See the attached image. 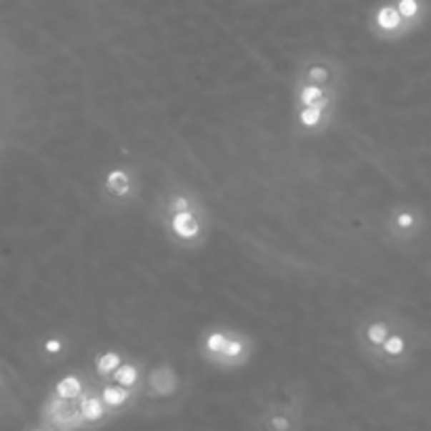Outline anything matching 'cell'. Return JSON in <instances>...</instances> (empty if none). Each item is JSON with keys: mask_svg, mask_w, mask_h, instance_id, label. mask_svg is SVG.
Masks as SVG:
<instances>
[{"mask_svg": "<svg viewBox=\"0 0 431 431\" xmlns=\"http://www.w3.org/2000/svg\"><path fill=\"white\" fill-rule=\"evenodd\" d=\"M397 11L402 13V17L406 21H410V19H415L419 15V2L417 0H400L397 2Z\"/></svg>", "mask_w": 431, "mask_h": 431, "instance_id": "obj_18", "label": "cell"}, {"mask_svg": "<svg viewBox=\"0 0 431 431\" xmlns=\"http://www.w3.org/2000/svg\"><path fill=\"white\" fill-rule=\"evenodd\" d=\"M34 431H40V430H34Z\"/></svg>", "mask_w": 431, "mask_h": 431, "instance_id": "obj_21", "label": "cell"}, {"mask_svg": "<svg viewBox=\"0 0 431 431\" xmlns=\"http://www.w3.org/2000/svg\"><path fill=\"white\" fill-rule=\"evenodd\" d=\"M406 354H408V337L395 326L394 330H392V335L385 339V343H383V347L379 350L377 356L394 362V360H402Z\"/></svg>", "mask_w": 431, "mask_h": 431, "instance_id": "obj_8", "label": "cell"}, {"mask_svg": "<svg viewBox=\"0 0 431 431\" xmlns=\"http://www.w3.org/2000/svg\"><path fill=\"white\" fill-rule=\"evenodd\" d=\"M249 354V343H247V337L238 335V332H232L229 335V341L223 350V354L215 360L221 364H236V362H242Z\"/></svg>", "mask_w": 431, "mask_h": 431, "instance_id": "obj_9", "label": "cell"}, {"mask_svg": "<svg viewBox=\"0 0 431 431\" xmlns=\"http://www.w3.org/2000/svg\"><path fill=\"white\" fill-rule=\"evenodd\" d=\"M112 379H114V383H118V385L131 390V387L137 385V381H139V368H137L135 364L124 362V364H120V366L114 370Z\"/></svg>", "mask_w": 431, "mask_h": 431, "instance_id": "obj_13", "label": "cell"}, {"mask_svg": "<svg viewBox=\"0 0 431 431\" xmlns=\"http://www.w3.org/2000/svg\"><path fill=\"white\" fill-rule=\"evenodd\" d=\"M59 350H61V343H59V341H55V339H53V341H46V352L57 354Z\"/></svg>", "mask_w": 431, "mask_h": 431, "instance_id": "obj_19", "label": "cell"}, {"mask_svg": "<svg viewBox=\"0 0 431 431\" xmlns=\"http://www.w3.org/2000/svg\"><path fill=\"white\" fill-rule=\"evenodd\" d=\"M335 104H318V106H309V108L294 109V118H297V129L303 133H320L324 131L332 116H335Z\"/></svg>", "mask_w": 431, "mask_h": 431, "instance_id": "obj_5", "label": "cell"}, {"mask_svg": "<svg viewBox=\"0 0 431 431\" xmlns=\"http://www.w3.org/2000/svg\"><path fill=\"white\" fill-rule=\"evenodd\" d=\"M337 86H320L314 82H305L297 78L294 89V109L309 108L318 104H335L337 106Z\"/></svg>", "mask_w": 431, "mask_h": 431, "instance_id": "obj_4", "label": "cell"}, {"mask_svg": "<svg viewBox=\"0 0 431 431\" xmlns=\"http://www.w3.org/2000/svg\"><path fill=\"white\" fill-rule=\"evenodd\" d=\"M55 394L59 400H74V397H78V395L82 394V383H80V379L78 377H64L59 383H57V387H55Z\"/></svg>", "mask_w": 431, "mask_h": 431, "instance_id": "obj_16", "label": "cell"}, {"mask_svg": "<svg viewBox=\"0 0 431 431\" xmlns=\"http://www.w3.org/2000/svg\"><path fill=\"white\" fill-rule=\"evenodd\" d=\"M129 395H131V392H129L127 387H122V385L114 383V385H106V387H104V392H101V400H104V404L109 406V408H118V406L127 404Z\"/></svg>", "mask_w": 431, "mask_h": 431, "instance_id": "obj_15", "label": "cell"}, {"mask_svg": "<svg viewBox=\"0 0 431 431\" xmlns=\"http://www.w3.org/2000/svg\"><path fill=\"white\" fill-rule=\"evenodd\" d=\"M80 412L86 421H99L106 415V404L97 395H86L80 402Z\"/></svg>", "mask_w": 431, "mask_h": 431, "instance_id": "obj_14", "label": "cell"}, {"mask_svg": "<svg viewBox=\"0 0 431 431\" xmlns=\"http://www.w3.org/2000/svg\"><path fill=\"white\" fill-rule=\"evenodd\" d=\"M390 234L397 240H410L421 234L423 229V215L412 207H397L387 221Z\"/></svg>", "mask_w": 431, "mask_h": 431, "instance_id": "obj_3", "label": "cell"}, {"mask_svg": "<svg viewBox=\"0 0 431 431\" xmlns=\"http://www.w3.org/2000/svg\"><path fill=\"white\" fill-rule=\"evenodd\" d=\"M189 209H200V198H196L187 192H175V194L167 196L164 213H179V211H189Z\"/></svg>", "mask_w": 431, "mask_h": 431, "instance_id": "obj_11", "label": "cell"}, {"mask_svg": "<svg viewBox=\"0 0 431 431\" xmlns=\"http://www.w3.org/2000/svg\"><path fill=\"white\" fill-rule=\"evenodd\" d=\"M106 189L114 198H124L133 189V179L124 169H116L106 177Z\"/></svg>", "mask_w": 431, "mask_h": 431, "instance_id": "obj_10", "label": "cell"}, {"mask_svg": "<svg viewBox=\"0 0 431 431\" xmlns=\"http://www.w3.org/2000/svg\"><path fill=\"white\" fill-rule=\"evenodd\" d=\"M229 335H232V332H223V330L207 332V335L202 337V352H204L209 358L217 360L223 354V350H225V345H227V341H229Z\"/></svg>", "mask_w": 431, "mask_h": 431, "instance_id": "obj_12", "label": "cell"}, {"mask_svg": "<svg viewBox=\"0 0 431 431\" xmlns=\"http://www.w3.org/2000/svg\"><path fill=\"white\" fill-rule=\"evenodd\" d=\"M406 26V19L397 11V6L385 4L375 13V30L383 38H397Z\"/></svg>", "mask_w": 431, "mask_h": 431, "instance_id": "obj_7", "label": "cell"}, {"mask_svg": "<svg viewBox=\"0 0 431 431\" xmlns=\"http://www.w3.org/2000/svg\"><path fill=\"white\" fill-rule=\"evenodd\" d=\"M394 328L395 322L390 316H368L358 328V341L372 356H377Z\"/></svg>", "mask_w": 431, "mask_h": 431, "instance_id": "obj_2", "label": "cell"}, {"mask_svg": "<svg viewBox=\"0 0 431 431\" xmlns=\"http://www.w3.org/2000/svg\"><path fill=\"white\" fill-rule=\"evenodd\" d=\"M164 227L175 242L185 244V247L198 244L207 234L204 215H200L198 209L179 211V213H164Z\"/></svg>", "mask_w": 431, "mask_h": 431, "instance_id": "obj_1", "label": "cell"}, {"mask_svg": "<svg viewBox=\"0 0 431 431\" xmlns=\"http://www.w3.org/2000/svg\"><path fill=\"white\" fill-rule=\"evenodd\" d=\"M120 364H122V358H120L118 352H106V354H101V356L97 358V372H99L101 377H109V375H114V370H116Z\"/></svg>", "mask_w": 431, "mask_h": 431, "instance_id": "obj_17", "label": "cell"}, {"mask_svg": "<svg viewBox=\"0 0 431 431\" xmlns=\"http://www.w3.org/2000/svg\"><path fill=\"white\" fill-rule=\"evenodd\" d=\"M299 80L314 82L320 86H337L339 84V74H337V64L324 57H314L305 64H301L299 70Z\"/></svg>", "mask_w": 431, "mask_h": 431, "instance_id": "obj_6", "label": "cell"}, {"mask_svg": "<svg viewBox=\"0 0 431 431\" xmlns=\"http://www.w3.org/2000/svg\"><path fill=\"white\" fill-rule=\"evenodd\" d=\"M274 423L282 430V427H287V421H282V419H274Z\"/></svg>", "mask_w": 431, "mask_h": 431, "instance_id": "obj_20", "label": "cell"}]
</instances>
